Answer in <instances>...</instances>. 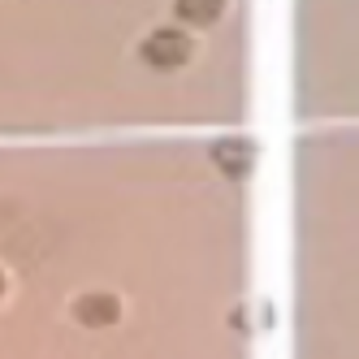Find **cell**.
Masks as SVG:
<instances>
[{"mask_svg": "<svg viewBox=\"0 0 359 359\" xmlns=\"http://www.w3.org/2000/svg\"><path fill=\"white\" fill-rule=\"evenodd\" d=\"M139 61L151 65V69H177L191 61V35L182 31H151L143 43H139Z\"/></svg>", "mask_w": 359, "mask_h": 359, "instance_id": "6da1fadb", "label": "cell"}, {"mask_svg": "<svg viewBox=\"0 0 359 359\" xmlns=\"http://www.w3.org/2000/svg\"><path fill=\"white\" fill-rule=\"evenodd\" d=\"M74 320L87 325V329H109V325L121 320V299L117 294H104V290L83 294L79 303H74Z\"/></svg>", "mask_w": 359, "mask_h": 359, "instance_id": "7a4b0ae2", "label": "cell"}, {"mask_svg": "<svg viewBox=\"0 0 359 359\" xmlns=\"http://www.w3.org/2000/svg\"><path fill=\"white\" fill-rule=\"evenodd\" d=\"M212 161H217L229 177H243V173L251 169V161H255V147H251V143H238V139H225V143L212 147Z\"/></svg>", "mask_w": 359, "mask_h": 359, "instance_id": "3957f363", "label": "cell"}, {"mask_svg": "<svg viewBox=\"0 0 359 359\" xmlns=\"http://www.w3.org/2000/svg\"><path fill=\"white\" fill-rule=\"evenodd\" d=\"M177 22H191V27H212L225 13V0H173Z\"/></svg>", "mask_w": 359, "mask_h": 359, "instance_id": "277c9868", "label": "cell"}, {"mask_svg": "<svg viewBox=\"0 0 359 359\" xmlns=\"http://www.w3.org/2000/svg\"><path fill=\"white\" fill-rule=\"evenodd\" d=\"M0 294H5V277H0Z\"/></svg>", "mask_w": 359, "mask_h": 359, "instance_id": "5b68a950", "label": "cell"}]
</instances>
